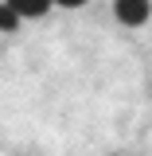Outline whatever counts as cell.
I'll return each instance as SVG.
<instances>
[{
    "label": "cell",
    "instance_id": "obj_1",
    "mask_svg": "<svg viewBox=\"0 0 152 156\" xmlns=\"http://www.w3.org/2000/svg\"><path fill=\"white\" fill-rule=\"evenodd\" d=\"M113 12L121 23H129V27H136V23H144L148 20V0H113Z\"/></svg>",
    "mask_w": 152,
    "mask_h": 156
},
{
    "label": "cell",
    "instance_id": "obj_2",
    "mask_svg": "<svg viewBox=\"0 0 152 156\" xmlns=\"http://www.w3.org/2000/svg\"><path fill=\"white\" fill-rule=\"evenodd\" d=\"M8 4H12V8H16L23 20H31V16H43V12H47L55 0H8Z\"/></svg>",
    "mask_w": 152,
    "mask_h": 156
},
{
    "label": "cell",
    "instance_id": "obj_3",
    "mask_svg": "<svg viewBox=\"0 0 152 156\" xmlns=\"http://www.w3.org/2000/svg\"><path fill=\"white\" fill-rule=\"evenodd\" d=\"M19 20H23V16H19L16 8L4 0V4H0V31H16V27H19Z\"/></svg>",
    "mask_w": 152,
    "mask_h": 156
},
{
    "label": "cell",
    "instance_id": "obj_4",
    "mask_svg": "<svg viewBox=\"0 0 152 156\" xmlns=\"http://www.w3.org/2000/svg\"><path fill=\"white\" fill-rule=\"evenodd\" d=\"M55 4H62V8H78V4H86V0H55Z\"/></svg>",
    "mask_w": 152,
    "mask_h": 156
}]
</instances>
